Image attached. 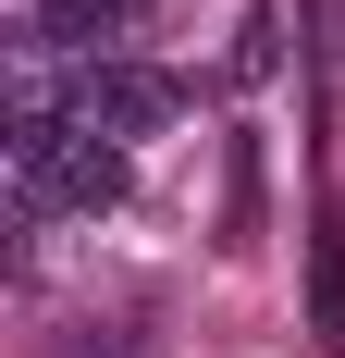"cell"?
I'll list each match as a JSON object with an SVG mask.
<instances>
[{
    "label": "cell",
    "instance_id": "cell-1",
    "mask_svg": "<svg viewBox=\"0 0 345 358\" xmlns=\"http://www.w3.org/2000/svg\"><path fill=\"white\" fill-rule=\"evenodd\" d=\"M74 111L99 124V136H161L172 111H185V87L148 62H99V74H74Z\"/></svg>",
    "mask_w": 345,
    "mask_h": 358
},
{
    "label": "cell",
    "instance_id": "cell-2",
    "mask_svg": "<svg viewBox=\"0 0 345 358\" xmlns=\"http://www.w3.org/2000/svg\"><path fill=\"white\" fill-rule=\"evenodd\" d=\"M309 346L345 358V222H333V210L309 222Z\"/></svg>",
    "mask_w": 345,
    "mask_h": 358
},
{
    "label": "cell",
    "instance_id": "cell-4",
    "mask_svg": "<svg viewBox=\"0 0 345 358\" xmlns=\"http://www.w3.org/2000/svg\"><path fill=\"white\" fill-rule=\"evenodd\" d=\"M259 235V136H235V173H222V248Z\"/></svg>",
    "mask_w": 345,
    "mask_h": 358
},
{
    "label": "cell",
    "instance_id": "cell-3",
    "mask_svg": "<svg viewBox=\"0 0 345 358\" xmlns=\"http://www.w3.org/2000/svg\"><path fill=\"white\" fill-rule=\"evenodd\" d=\"M284 74V0H247V25H235V87H272Z\"/></svg>",
    "mask_w": 345,
    "mask_h": 358
}]
</instances>
